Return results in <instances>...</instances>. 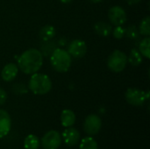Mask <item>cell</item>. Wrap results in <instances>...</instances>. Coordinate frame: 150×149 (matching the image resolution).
Listing matches in <instances>:
<instances>
[{"label":"cell","instance_id":"obj_20","mask_svg":"<svg viewBox=\"0 0 150 149\" xmlns=\"http://www.w3.org/2000/svg\"><path fill=\"white\" fill-rule=\"evenodd\" d=\"M139 32L140 34L142 35H144V36H149L150 34V17L149 16H147L145 17L141 24H140V26H139Z\"/></svg>","mask_w":150,"mask_h":149},{"label":"cell","instance_id":"obj_3","mask_svg":"<svg viewBox=\"0 0 150 149\" xmlns=\"http://www.w3.org/2000/svg\"><path fill=\"white\" fill-rule=\"evenodd\" d=\"M50 63L54 70L60 73L67 72L71 65V56L62 48H55L50 55Z\"/></svg>","mask_w":150,"mask_h":149},{"label":"cell","instance_id":"obj_25","mask_svg":"<svg viewBox=\"0 0 150 149\" xmlns=\"http://www.w3.org/2000/svg\"><path fill=\"white\" fill-rule=\"evenodd\" d=\"M142 0H127V2L129 4H139Z\"/></svg>","mask_w":150,"mask_h":149},{"label":"cell","instance_id":"obj_16","mask_svg":"<svg viewBox=\"0 0 150 149\" xmlns=\"http://www.w3.org/2000/svg\"><path fill=\"white\" fill-rule=\"evenodd\" d=\"M40 146V141L34 134H29L24 140V148L25 149H38Z\"/></svg>","mask_w":150,"mask_h":149},{"label":"cell","instance_id":"obj_15","mask_svg":"<svg viewBox=\"0 0 150 149\" xmlns=\"http://www.w3.org/2000/svg\"><path fill=\"white\" fill-rule=\"evenodd\" d=\"M55 35V29L53 25H47L40 28L39 36L42 41H48L52 40Z\"/></svg>","mask_w":150,"mask_h":149},{"label":"cell","instance_id":"obj_24","mask_svg":"<svg viewBox=\"0 0 150 149\" xmlns=\"http://www.w3.org/2000/svg\"><path fill=\"white\" fill-rule=\"evenodd\" d=\"M6 100H7V93L4 89L0 88V105H3L6 102Z\"/></svg>","mask_w":150,"mask_h":149},{"label":"cell","instance_id":"obj_11","mask_svg":"<svg viewBox=\"0 0 150 149\" xmlns=\"http://www.w3.org/2000/svg\"><path fill=\"white\" fill-rule=\"evenodd\" d=\"M11 119L10 114L0 109V139L5 137L11 131Z\"/></svg>","mask_w":150,"mask_h":149},{"label":"cell","instance_id":"obj_10","mask_svg":"<svg viewBox=\"0 0 150 149\" xmlns=\"http://www.w3.org/2000/svg\"><path fill=\"white\" fill-rule=\"evenodd\" d=\"M80 138H81V134L79 131L73 126L66 127V129L62 133V137L65 144L69 147H74L77 145L80 141Z\"/></svg>","mask_w":150,"mask_h":149},{"label":"cell","instance_id":"obj_19","mask_svg":"<svg viewBox=\"0 0 150 149\" xmlns=\"http://www.w3.org/2000/svg\"><path fill=\"white\" fill-rule=\"evenodd\" d=\"M80 149H98V142L96 140L91 136L83 138L79 145Z\"/></svg>","mask_w":150,"mask_h":149},{"label":"cell","instance_id":"obj_18","mask_svg":"<svg viewBox=\"0 0 150 149\" xmlns=\"http://www.w3.org/2000/svg\"><path fill=\"white\" fill-rule=\"evenodd\" d=\"M142 55L146 57L147 59L150 58V39L149 37H146L141 40L139 44V49Z\"/></svg>","mask_w":150,"mask_h":149},{"label":"cell","instance_id":"obj_6","mask_svg":"<svg viewBox=\"0 0 150 149\" xmlns=\"http://www.w3.org/2000/svg\"><path fill=\"white\" fill-rule=\"evenodd\" d=\"M61 144L62 136L55 130H50L46 133L40 141V145L44 149H58Z\"/></svg>","mask_w":150,"mask_h":149},{"label":"cell","instance_id":"obj_26","mask_svg":"<svg viewBox=\"0 0 150 149\" xmlns=\"http://www.w3.org/2000/svg\"><path fill=\"white\" fill-rule=\"evenodd\" d=\"M59 1L62 4H69L72 0H59Z\"/></svg>","mask_w":150,"mask_h":149},{"label":"cell","instance_id":"obj_7","mask_svg":"<svg viewBox=\"0 0 150 149\" xmlns=\"http://www.w3.org/2000/svg\"><path fill=\"white\" fill-rule=\"evenodd\" d=\"M101 127H102V120L99 116L96 114H91L87 116L83 123V130L88 135L92 136L98 134Z\"/></svg>","mask_w":150,"mask_h":149},{"label":"cell","instance_id":"obj_23","mask_svg":"<svg viewBox=\"0 0 150 149\" xmlns=\"http://www.w3.org/2000/svg\"><path fill=\"white\" fill-rule=\"evenodd\" d=\"M112 32V33H113L114 38H116V39H118V40H120V39H122V38L125 36L126 28H124L122 25H117Z\"/></svg>","mask_w":150,"mask_h":149},{"label":"cell","instance_id":"obj_27","mask_svg":"<svg viewBox=\"0 0 150 149\" xmlns=\"http://www.w3.org/2000/svg\"><path fill=\"white\" fill-rule=\"evenodd\" d=\"M88 1H90L91 3H93V4H98V3L102 2L103 0H88Z\"/></svg>","mask_w":150,"mask_h":149},{"label":"cell","instance_id":"obj_12","mask_svg":"<svg viewBox=\"0 0 150 149\" xmlns=\"http://www.w3.org/2000/svg\"><path fill=\"white\" fill-rule=\"evenodd\" d=\"M18 72V68L16 64L8 63L4 67V68L1 72V76L4 81L11 82L16 78Z\"/></svg>","mask_w":150,"mask_h":149},{"label":"cell","instance_id":"obj_9","mask_svg":"<svg viewBox=\"0 0 150 149\" xmlns=\"http://www.w3.org/2000/svg\"><path fill=\"white\" fill-rule=\"evenodd\" d=\"M67 52L74 58H82L87 53L86 43L82 40H74L69 43Z\"/></svg>","mask_w":150,"mask_h":149},{"label":"cell","instance_id":"obj_22","mask_svg":"<svg viewBox=\"0 0 150 149\" xmlns=\"http://www.w3.org/2000/svg\"><path fill=\"white\" fill-rule=\"evenodd\" d=\"M12 92L16 95H23V94H26L28 92V89L24 83H18L13 84Z\"/></svg>","mask_w":150,"mask_h":149},{"label":"cell","instance_id":"obj_5","mask_svg":"<svg viewBox=\"0 0 150 149\" xmlns=\"http://www.w3.org/2000/svg\"><path fill=\"white\" fill-rule=\"evenodd\" d=\"M125 97L129 105L134 106H141L149 98V93L136 88H129L126 91Z\"/></svg>","mask_w":150,"mask_h":149},{"label":"cell","instance_id":"obj_2","mask_svg":"<svg viewBox=\"0 0 150 149\" xmlns=\"http://www.w3.org/2000/svg\"><path fill=\"white\" fill-rule=\"evenodd\" d=\"M28 87L35 95H45L51 90L52 82L47 75L34 73L29 80Z\"/></svg>","mask_w":150,"mask_h":149},{"label":"cell","instance_id":"obj_21","mask_svg":"<svg viewBox=\"0 0 150 149\" xmlns=\"http://www.w3.org/2000/svg\"><path fill=\"white\" fill-rule=\"evenodd\" d=\"M125 35L131 39V40H138L140 38V32H139V29L132 25H129L127 28H126V33Z\"/></svg>","mask_w":150,"mask_h":149},{"label":"cell","instance_id":"obj_4","mask_svg":"<svg viewBox=\"0 0 150 149\" xmlns=\"http://www.w3.org/2000/svg\"><path fill=\"white\" fill-rule=\"evenodd\" d=\"M127 64V56L120 50H114L107 60V66L109 69L114 73L123 71Z\"/></svg>","mask_w":150,"mask_h":149},{"label":"cell","instance_id":"obj_17","mask_svg":"<svg viewBox=\"0 0 150 149\" xmlns=\"http://www.w3.org/2000/svg\"><path fill=\"white\" fill-rule=\"evenodd\" d=\"M127 61H129L132 66H139L142 62V55L140 51L136 48H133L129 54V56L127 57Z\"/></svg>","mask_w":150,"mask_h":149},{"label":"cell","instance_id":"obj_13","mask_svg":"<svg viewBox=\"0 0 150 149\" xmlns=\"http://www.w3.org/2000/svg\"><path fill=\"white\" fill-rule=\"evenodd\" d=\"M94 31L99 36L107 37L108 35L111 34V32L112 31V27L110 24H108L106 22L99 21L94 25Z\"/></svg>","mask_w":150,"mask_h":149},{"label":"cell","instance_id":"obj_8","mask_svg":"<svg viewBox=\"0 0 150 149\" xmlns=\"http://www.w3.org/2000/svg\"><path fill=\"white\" fill-rule=\"evenodd\" d=\"M108 18L112 25L116 26L122 25L127 19V12L121 6L115 5L110 8L108 11Z\"/></svg>","mask_w":150,"mask_h":149},{"label":"cell","instance_id":"obj_1","mask_svg":"<svg viewBox=\"0 0 150 149\" xmlns=\"http://www.w3.org/2000/svg\"><path fill=\"white\" fill-rule=\"evenodd\" d=\"M17 59L18 68L26 75L37 73L43 63V55L36 48H30L25 51Z\"/></svg>","mask_w":150,"mask_h":149},{"label":"cell","instance_id":"obj_14","mask_svg":"<svg viewBox=\"0 0 150 149\" xmlns=\"http://www.w3.org/2000/svg\"><path fill=\"white\" fill-rule=\"evenodd\" d=\"M76 122V115L71 110H64L61 114V123L64 127H70Z\"/></svg>","mask_w":150,"mask_h":149}]
</instances>
